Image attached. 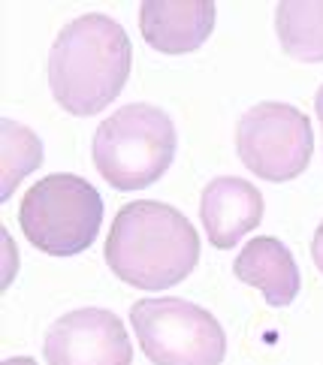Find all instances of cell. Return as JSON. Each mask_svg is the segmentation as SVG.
Here are the masks:
<instances>
[{"label":"cell","instance_id":"obj_1","mask_svg":"<svg viewBox=\"0 0 323 365\" xmlns=\"http://www.w3.org/2000/svg\"><path fill=\"white\" fill-rule=\"evenodd\" d=\"M133 46L112 16L88 12L63 24L48 55V85L70 115H97L118 100L130 79Z\"/></svg>","mask_w":323,"mask_h":365},{"label":"cell","instance_id":"obj_2","mask_svg":"<svg viewBox=\"0 0 323 365\" xmlns=\"http://www.w3.org/2000/svg\"><path fill=\"white\" fill-rule=\"evenodd\" d=\"M200 263L197 227L178 208L154 200L127 202L112 220L106 266L136 290H170Z\"/></svg>","mask_w":323,"mask_h":365},{"label":"cell","instance_id":"obj_3","mask_svg":"<svg viewBox=\"0 0 323 365\" xmlns=\"http://www.w3.org/2000/svg\"><path fill=\"white\" fill-rule=\"evenodd\" d=\"M175 124L151 103H130L97 127L94 166L115 190H142L160 181L175 160Z\"/></svg>","mask_w":323,"mask_h":365},{"label":"cell","instance_id":"obj_4","mask_svg":"<svg viewBox=\"0 0 323 365\" xmlns=\"http://www.w3.org/2000/svg\"><path fill=\"white\" fill-rule=\"evenodd\" d=\"M19 224L36 251L51 257H76L88 251L100 236L103 197L82 175H46L24 193Z\"/></svg>","mask_w":323,"mask_h":365},{"label":"cell","instance_id":"obj_5","mask_svg":"<svg viewBox=\"0 0 323 365\" xmlns=\"http://www.w3.org/2000/svg\"><path fill=\"white\" fill-rule=\"evenodd\" d=\"M130 326L154 365H221L227 356L221 320L188 299H139Z\"/></svg>","mask_w":323,"mask_h":365},{"label":"cell","instance_id":"obj_6","mask_svg":"<svg viewBox=\"0 0 323 365\" xmlns=\"http://www.w3.org/2000/svg\"><path fill=\"white\" fill-rule=\"evenodd\" d=\"M236 151L245 169L263 181L299 178L314 154V130L308 115L290 103L266 100L239 118Z\"/></svg>","mask_w":323,"mask_h":365},{"label":"cell","instance_id":"obj_7","mask_svg":"<svg viewBox=\"0 0 323 365\" xmlns=\"http://www.w3.org/2000/svg\"><path fill=\"white\" fill-rule=\"evenodd\" d=\"M48 365H130L133 344L124 320L106 308H76L46 332Z\"/></svg>","mask_w":323,"mask_h":365},{"label":"cell","instance_id":"obj_8","mask_svg":"<svg viewBox=\"0 0 323 365\" xmlns=\"http://www.w3.org/2000/svg\"><path fill=\"white\" fill-rule=\"evenodd\" d=\"M215 16L212 0H142L139 31L160 55H188L212 36Z\"/></svg>","mask_w":323,"mask_h":365},{"label":"cell","instance_id":"obj_9","mask_svg":"<svg viewBox=\"0 0 323 365\" xmlns=\"http://www.w3.org/2000/svg\"><path fill=\"white\" fill-rule=\"evenodd\" d=\"M200 217L205 227V236L215 247H236L251 230L263 220V193L251 181L236 175L212 178L202 187L200 197Z\"/></svg>","mask_w":323,"mask_h":365},{"label":"cell","instance_id":"obj_10","mask_svg":"<svg viewBox=\"0 0 323 365\" xmlns=\"http://www.w3.org/2000/svg\"><path fill=\"white\" fill-rule=\"evenodd\" d=\"M232 272L242 284H251L263 293L272 308H287L299 296V266L290 254V247L275 236H257L242 247V254L232 263Z\"/></svg>","mask_w":323,"mask_h":365},{"label":"cell","instance_id":"obj_11","mask_svg":"<svg viewBox=\"0 0 323 365\" xmlns=\"http://www.w3.org/2000/svg\"><path fill=\"white\" fill-rule=\"evenodd\" d=\"M275 31L284 55L299 63H323V0H281Z\"/></svg>","mask_w":323,"mask_h":365},{"label":"cell","instance_id":"obj_12","mask_svg":"<svg viewBox=\"0 0 323 365\" xmlns=\"http://www.w3.org/2000/svg\"><path fill=\"white\" fill-rule=\"evenodd\" d=\"M0 200H9L24 175H31L43 163V142L31 127H24L12 118L0 124Z\"/></svg>","mask_w":323,"mask_h":365},{"label":"cell","instance_id":"obj_13","mask_svg":"<svg viewBox=\"0 0 323 365\" xmlns=\"http://www.w3.org/2000/svg\"><path fill=\"white\" fill-rule=\"evenodd\" d=\"M312 259H314L317 272L323 275V224H320V227H317V232H314V242H312Z\"/></svg>","mask_w":323,"mask_h":365},{"label":"cell","instance_id":"obj_14","mask_svg":"<svg viewBox=\"0 0 323 365\" xmlns=\"http://www.w3.org/2000/svg\"><path fill=\"white\" fill-rule=\"evenodd\" d=\"M314 109H317V118H320V127H323V85L317 88V97H314Z\"/></svg>","mask_w":323,"mask_h":365},{"label":"cell","instance_id":"obj_15","mask_svg":"<svg viewBox=\"0 0 323 365\" xmlns=\"http://www.w3.org/2000/svg\"><path fill=\"white\" fill-rule=\"evenodd\" d=\"M4 365H36L31 356H9V359H4Z\"/></svg>","mask_w":323,"mask_h":365}]
</instances>
